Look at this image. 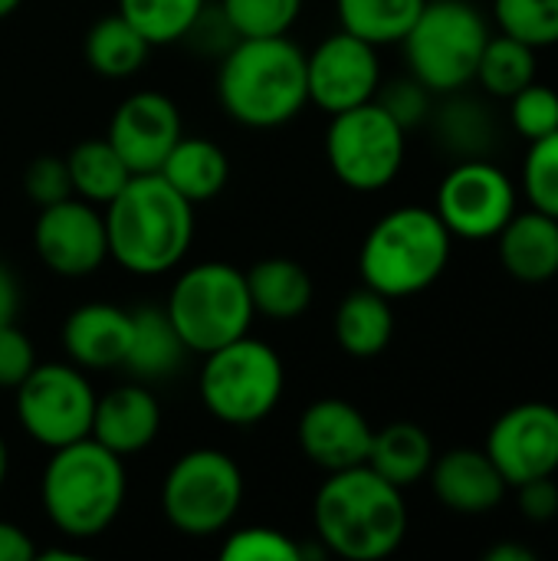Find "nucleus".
<instances>
[{"mask_svg": "<svg viewBox=\"0 0 558 561\" xmlns=\"http://www.w3.org/2000/svg\"><path fill=\"white\" fill-rule=\"evenodd\" d=\"M316 539L329 556L349 561L388 559L408 536L405 490L382 480L368 463L329 473L312 500Z\"/></svg>", "mask_w": 558, "mask_h": 561, "instance_id": "nucleus-1", "label": "nucleus"}, {"mask_svg": "<svg viewBox=\"0 0 558 561\" xmlns=\"http://www.w3.org/2000/svg\"><path fill=\"white\" fill-rule=\"evenodd\" d=\"M109 256L135 276H161L181 266L194 240V204L158 171L132 174L105 204Z\"/></svg>", "mask_w": 558, "mask_h": 561, "instance_id": "nucleus-2", "label": "nucleus"}, {"mask_svg": "<svg viewBox=\"0 0 558 561\" xmlns=\"http://www.w3.org/2000/svg\"><path fill=\"white\" fill-rule=\"evenodd\" d=\"M217 99L247 128H280L306 102V53L289 36H240L217 66Z\"/></svg>", "mask_w": 558, "mask_h": 561, "instance_id": "nucleus-3", "label": "nucleus"}, {"mask_svg": "<svg viewBox=\"0 0 558 561\" xmlns=\"http://www.w3.org/2000/svg\"><path fill=\"white\" fill-rule=\"evenodd\" d=\"M125 463L92 437L56 447L39 477L46 519L69 539L102 536L125 506Z\"/></svg>", "mask_w": 558, "mask_h": 561, "instance_id": "nucleus-4", "label": "nucleus"}, {"mask_svg": "<svg viewBox=\"0 0 558 561\" xmlns=\"http://www.w3.org/2000/svg\"><path fill=\"white\" fill-rule=\"evenodd\" d=\"M451 240V230L431 207L388 210L358 250L362 283L388 299L418 296L447 270Z\"/></svg>", "mask_w": 558, "mask_h": 561, "instance_id": "nucleus-5", "label": "nucleus"}, {"mask_svg": "<svg viewBox=\"0 0 558 561\" xmlns=\"http://www.w3.org/2000/svg\"><path fill=\"white\" fill-rule=\"evenodd\" d=\"M286 388V368L273 345L250 332L207 352L197 378L204 411L230 427H253L266 421Z\"/></svg>", "mask_w": 558, "mask_h": 561, "instance_id": "nucleus-6", "label": "nucleus"}, {"mask_svg": "<svg viewBox=\"0 0 558 561\" xmlns=\"http://www.w3.org/2000/svg\"><path fill=\"white\" fill-rule=\"evenodd\" d=\"M164 312L194 355H207L247 335L257 316L243 270L220 260L187 266L174 279Z\"/></svg>", "mask_w": 558, "mask_h": 561, "instance_id": "nucleus-7", "label": "nucleus"}, {"mask_svg": "<svg viewBox=\"0 0 558 561\" xmlns=\"http://www.w3.org/2000/svg\"><path fill=\"white\" fill-rule=\"evenodd\" d=\"M490 26L467 0H424L401 46L411 76L431 92H457L477 79Z\"/></svg>", "mask_w": 558, "mask_h": 561, "instance_id": "nucleus-8", "label": "nucleus"}, {"mask_svg": "<svg viewBox=\"0 0 558 561\" xmlns=\"http://www.w3.org/2000/svg\"><path fill=\"white\" fill-rule=\"evenodd\" d=\"M243 503V470L214 447L181 454L161 483V513L171 529L191 539L230 529Z\"/></svg>", "mask_w": 558, "mask_h": 561, "instance_id": "nucleus-9", "label": "nucleus"}, {"mask_svg": "<svg viewBox=\"0 0 558 561\" xmlns=\"http://www.w3.org/2000/svg\"><path fill=\"white\" fill-rule=\"evenodd\" d=\"M408 128L378 102L335 112L326 128V161L332 174L352 191L388 187L405 164Z\"/></svg>", "mask_w": 558, "mask_h": 561, "instance_id": "nucleus-10", "label": "nucleus"}, {"mask_svg": "<svg viewBox=\"0 0 558 561\" xmlns=\"http://www.w3.org/2000/svg\"><path fill=\"white\" fill-rule=\"evenodd\" d=\"M95 391L79 365L46 362L16 385V421L30 440L46 450L76 444L92 434Z\"/></svg>", "mask_w": 558, "mask_h": 561, "instance_id": "nucleus-11", "label": "nucleus"}, {"mask_svg": "<svg viewBox=\"0 0 558 561\" xmlns=\"http://www.w3.org/2000/svg\"><path fill=\"white\" fill-rule=\"evenodd\" d=\"M434 210L451 237L487 240L497 237L516 214V191L497 164L464 161L441 181Z\"/></svg>", "mask_w": 558, "mask_h": 561, "instance_id": "nucleus-12", "label": "nucleus"}, {"mask_svg": "<svg viewBox=\"0 0 558 561\" xmlns=\"http://www.w3.org/2000/svg\"><path fill=\"white\" fill-rule=\"evenodd\" d=\"M39 263L62 279H86L109 260L105 214L82 197H66L39 207L33 224Z\"/></svg>", "mask_w": 558, "mask_h": 561, "instance_id": "nucleus-13", "label": "nucleus"}, {"mask_svg": "<svg viewBox=\"0 0 558 561\" xmlns=\"http://www.w3.org/2000/svg\"><path fill=\"white\" fill-rule=\"evenodd\" d=\"M306 89L309 102L335 115L372 102L382 89L378 46L339 30L306 53Z\"/></svg>", "mask_w": 558, "mask_h": 561, "instance_id": "nucleus-14", "label": "nucleus"}, {"mask_svg": "<svg viewBox=\"0 0 558 561\" xmlns=\"http://www.w3.org/2000/svg\"><path fill=\"white\" fill-rule=\"evenodd\" d=\"M490 460L510 486L526 480L556 477L558 470V408L546 401H526L510 408L487 437Z\"/></svg>", "mask_w": 558, "mask_h": 561, "instance_id": "nucleus-15", "label": "nucleus"}, {"mask_svg": "<svg viewBox=\"0 0 558 561\" xmlns=\"http://www.w3.org/2000/svg\"><path fill=\"white\" fill-rule=\"evenodd\" d=\"M184 135L178 105L155 89L132 92L118 102L109 122V141L132 174H151L164 164L168 151Z\"/></svg>", "mask_w": 558, "mask_h": 561, "instance_id": "nucleus-16", "label": "nucleus"}, {"mask_svg": "<svg viewBox=\"0 0 558 561\" xmlns=\"http://www.w3.org/2000/svg\"><path fill=\"white\" fill-rule=\"evenodd\" d=\"M375 427L345 398H319L299 417V450L303 457L326 470H352L368 460Z\"/></svg>", "mask_w": 558, "mask_h": 561, "instance_id": "nucleus-17", "label": "nucleus"}, {"mask_svg": "<svg viewBox=\"0 0 558 561\" xmlns=\"http://www.w3.org/2000/svg\"><path fill=\"white\" fill-rule=\"evenodd\" d=\"M428 480L441 506H447L457 516H487L503 503L510 490L490 454L474 447H457L434 457Z\"/></svg>", "mask_w": 558, "mask_h": 561, "instance_id": "nucleus-18", "label": "nucleus"}, {"mask_svg": "<svg viewBox=\"0 0 558 561\" xmlns=\"http://www.w3.org/2000/svg\"><path fill=\"white\" fill-rule=\"evenodd\" d=\"M161 431V404L145 381H125L95 398L92 414V440L109 447L112 454L135 457L155 444Z\"/></svg>", "mask_w": 558, "mask_h": 561, "instance_id": "nucleus-19", "label": "nucleus"}, {"mask_svg": "<svg viewBox=\"0 0 558 561\" xmlns=\"http://www.w3.org/2000/svg\"><path fill=\"white\" fill-rule=\"evenodd\" d=\"M132 342V309L109 302L76 306L62 322V348L82 371L122 368Z\"/></svg>", "mask_w": 558, "mask_h": 561, "instance_id": "nucleus-20", "label": "nucleus"}, {"mask_svg": "<svg viewBox=\"0 0 558 561\" xmlns=\"http://www.w3.org/2000/svg\"><path fill=\"white\" fill-rule=\"evenodd\" d=\"M500 237V263L516 283H549L558 276V220L543 210L513 214Z\"/></svg>", "mask_w": 558, "mask_h": 561, "instance_id": "nucleus-21", "label": "nucleus"}, {"mask_svg": "<svg viewBox=\"0 0 558 561\" xmlns=\"http://www.w3.org/2000/svg\"><path fill=\"white\" fill-rule=\"evenodd\" d=\"M187 358V345L181 342L178 329L171 325L164 309L138 306L132 309V342L125 355V371L135 381H164L171 378Z\"/></svg>", "mask_w": 558, "mask_h": 561, "instance_id": "nucleus-22", "label": "nucleus"}, {"mask_svg": "<svg viewBox=\"0 0 558 561\" xmlns=\"http://www.w3.org/2000/svg\"><path fill=\"white\" fill-rule=\"evenodd\" d=\"M158 174L194 207L214 201L230 181V161L220 145L201 135H181Z\"/></svg>", "mask_w": 558, "mask_h": 561, "instance_id": "nucleus-23", "label": "nucleus"}, {"mask_svg": "<svg viewBox=\"0 0 558 561\" xmlns=\"http://www.w3.org/2000/svg\"><path fill=\"white\" fill-rule=\"evenodd\" d=\"M243 276H247V289H250L257 316L289 322V319H299L312 306V296H316L312 276L303 263L289 256H266L253 263Z\"/></svg>", "mask_w": 558, "mask_h": 561, "instance_id": "nucleus-24", "label": "nucleus"}, {"mask_svg": "<svg viewBox=\"0 0 558 561\" xmlns=\"http://www.w3.org/2000/svg\"><path fill=\"white\" fill-rule=\"evenodd\" d=\"M332 332L339 348L349 358H378L391 339H395V309L391 299L362 286L355 293H349L332 319Z\"/></svg>", "mask_w": 558, "mask_h": 561, "instance_id": "nucleus-25", "label": "nucleus"}, {"mask_svg": "<svg viewBox=\"0 0 558 561\" xmlns=\"http://www.w3.org/2000/svg\"><path fill=\"white\" fill-rule=\"evenodd\" d=\"M382 480H388L398 490H411L431 473L434 463V444L421 424L395 421L372 434V450L365 460Z\"/></svg>", "mask_w": 558, "mask_h": 561, "instance_id": "nucleus-26", "label": "nucleus"}, {"mask_svg": "<svg viewBox=\"0 0 558 561\" xmlns=\"http://www.w3.org/2000/svg\"><path fill=\"white\" fill-rule=\"evenodd\" d=\"M82 49H86V62L92 72L105 79H128L145 66L151 43L115 10L89 26Z\"/></svg>", "mask_w": 558, "mask_h": 561, "instance_id": "nucleus-27", "label": "nucleus"}, {"mask_svg": "<svg viewBox=\"0 0 558 561\" xmlns=\"http://www.w3.org/2000/svg\"><path fill=\"white\" fill-rule=\"evenodd\" d=\"M69 178H72V191L76 197L105 207L132 178L128 164L122 161V154L115 151V145L109 138H86L79 141L69 154Z\"/></svg>", "mask_w": 558, "mask_h": 561, "instance_id": "nucleus-28", "label": "nucleus"}, {"mask_svg": "<svg viewBox=\"0 0 558 561\" xmlns=\"http://www.w3.org/2000/svg\"><path fill=\"white\" fill-rule=\"evenodd\" d=\"M421 7L424 0H335L342 30L372 46L401 43Z\"/></svg>", "mask_w": 558, "mask_h": 561, "instance_id": "nucleus-29", "label": "nucleus"}, {"mask_svg": "<svg viewBox=\"0 0 558 561\" xmlns=\"http://www.w3.org/2000/svg\"><path fill=\"white\" fill-rule=\"evenodd\" d=\"M480 85L497 99H513L523 85L536 79V49L516 36H490L477 66Z\"/></svg>", "mask_w": 558, "mask_h": 561, "instance_id": "nucleus-30", "label": "nucleus"}, {"mask_svg": "<svg viewBox=\"0 0 558 561\" xmlns=\"http://www.w3.org/2000/svg\"><path fill=\"white\" fill-rule=\"evenodd\" d=\"M207 0H118V13L151 43L168 46L187 36Z\"/></svg>", "mask_w": 558, "mask_h": 561, "instance_id": "nucleus-31", "label": "nucleus"}, {"mask_svg": "<svg viewBox=\"0 0 558 561\" xmlns=\"http://www.w3.org/2000/svg\"><path fill=\"white\" fill-rule=\"evenodd\" d=\"M500 33L523 39L533 49L558 43V0H493Z\"/></svg>", "mask_w": 558, "mask_h": 561, "instance_id": "nucleus-32", "label": "nucleus"}, {"mask_svg": "<svg viewBox=\"0 0 558 561\" xmlns=\"http://www.w3.org/2000/svg\"><path fill=\"white\" fill-rule=\"evenodd\" d=\"M306 0H220L227 23L237 36H286Z\"/></svg>", "mask_w": 558, "mask_h": 561, "instance_id": "nucleus-33", "label": "nucleus"}, {"mask_svg": "<svg viewBox=\"0 0 558 561\" xmlns=\"http://www.w3.org/2000/svg\"><path fill=\"white\" fill-rule=\"evenodd\" d=\"M306 556L299 542L273 526H240L230 529L220 559L224 561H299Z\"/></svg>", "mask_w": 558, "mask_h": 561, "instance_id": "nucleus-34", "label": "nucleus"}, {"mask_svg": "<svg viewBox=\"0 0 558 561\" xmlns=\"http://www.w3.org/2000/svg\"><path fill=\"white\" fill-rule=\"evenodd\" d=\"M523 191L536 210L558 220V128L529 145L523 164Z\"/></svg>", "mask_w": 558, "mask_h": 561, "instance_id": "nucleus-35", "label": "nucleus"}, {"mask_svg": "<svg viewBox=\"0 0 558 561\" xmlns=\"http://www.w3.org/2000/svg\"><path fill=\"white\" fill-rule=\"evenodd\" d=\"M510 118L516 131L529 141L546 138L558 128V92L546 82H529L510 99Z\"/></svg>", "mask_w": 558, "mask_h": 561, "instance_id": "nucleus-36", "label": "nucleus"}, {"mask_svg": "<svg viewBox=\"0 0 558 561\" xmlns=\"http://www.w3.org/2000/svg\"><path fill=\"white\" fill-rule=\"evenodd\" d=\"M23 194L36 207H49L56 201L76 197L66 158H59V154H39V158H33L26 164V171H23Z\"/></svg>", "mask_w": 558, "mask_h": 561, "instance_id": "nucleus-37", "label": "nucleus"}, {"mask_svg": "<svg viewBox=\"0 0 558 561\" xmlns=\"http://www.w3.org/2000/svg\"><path fill=\"white\" fill-rule=\"evenodd\" d=\"M33 368H36V348H33L30 335L16 322L0 325V388L16 391V385Z\"/></svg>", "mask_w": 558, "mask_h": 561, "instance_id": "nucleus-38", "label": "nucleus"}, {"mask_svg": "<svg viewBox=\"0 0 558 561\" xmlns=\"http://www.w3.org/2000/svg\"><path fill=\"white\" fill-rule=\"evenodd\" d=\"M431 89H424L414 76L411 79H401V82H391L382 95H375L405 128H414L424 122L428 108H431Z\"/></svg>", "mask_w": 558, "mask_h": 561, "instance_id": "nucleus-39", "label": "nucleus"}, {"mask_svg": "<svg viewBox=\"0 0 558 561\" xmlns=\"http://www.w3.org/2000/svg\"><path fill=\"white\" fill-rule=\"evenodd\" d=\"M516 490V503L520 513L529 523H553L558 516V483L553 477H539V480H526Z\"/></svg>", "mask_w": 558, "mask_h": 561, "instance_id": "nucleus-40", "label": "nucleus"}, {"mask_svg": "<svg viewBox=\"0 0 558 561\" xmlns=\"http://www.w3.org/2000/svg\"><path fill=\"white\" fill-rule=\"evenodd\" d=\"M36 559V546L33 539L16 526L0 519V561H30Z\"/></svg>", "mask_w": 558, "mask_h": 561, "instance_id": "nucleus-41", "label": "nucleus"}, {"mask_svg": "<svg viewBox=\"0 0 558 561\" xmlns=\"http://www.w3.org/2000/svg\"><path fill=\"white\" fill-rule=\"evenodd\" d=\"M16 312H20V283L13 270L0 260V325L16 322Z\"/></svg>", "mask_w": 558, "mask_h": 561, "instance_id": "nucleus-42", "label": "nucleus"}, {"mask_svg": "<svg viewBox=\"0 0 558 561\" xmlns=\"http://www.w3.org/2000/svg\"><path fill=\"white\" fill-rule=\"evenodd\" d=\"M483 561H536V552L520 542H500L483 552Z\"/></svg>", "mask_w": 558, "mask_h": 561, "instance_id": "nucleus-43", "label": "nucleus"}, {"mask_svg": "<svg viewBox=\"0 0 558 561\" xmlns=\"http://www.w3.org/2000/svg\"><path fill=\"white\" fill-rule=\"evenodd\" d=\"M7 470H10V450H7V440L0 437V490L7 483Z\"/></svg>", "mask_w": 558, "mask_h": 561, "instance_id": "nucleus-44", "label": "nucleus"}, {"mask_svg": "<svg viewBox=\"0 0 558 561\" xmlns=\"http://www.w3.org/2000/svg\"><path fill=\"white\" fill-rule=\"evenodd\" d=\"M20 3H23V0H0V20L10 16L13 10H20Z\"/></svg>", "mask_w": 558, "mask_h": 561, "instance_id": "nucleus-45", "label": "nucleus"}]
</instances>
